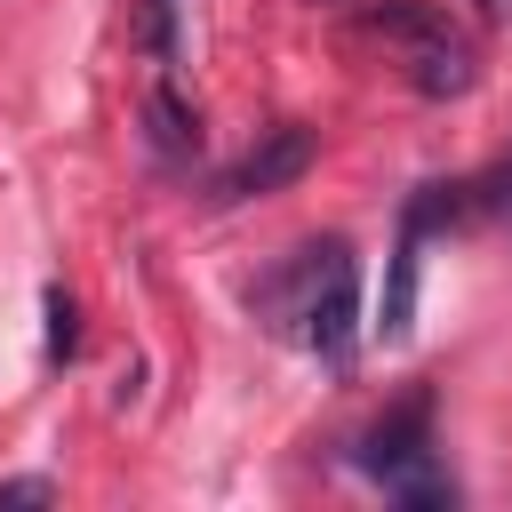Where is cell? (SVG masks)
Segmentation results:
<instances>
[{
  "label": "cell",
  "mask_w": 512,
  "mask_h": 512,
  "mask_svg": "<svg viewBox=\"0 0 512 512\" xmlns=\"http://www.w3.org/2000/svg\"><path fill=\"white\" fill-rule=\"evenodd\" d=\"M416 272H424V224L400 216V248H392V280H384V312H376L384 344H408V328H416Z\"/></svg>",
  "instance_id": "5"
},
{
  "label": "cell",
  "mask_w": 512,
  "mask_h": 512,
  "mask_svg": "<svg viewBox=\"0 0 512 512\" xmlns=\"http://www.w3.org/2000/svg\"><path fill=\"white\" fill-rule=\"evenodd\" d=\"M360 464H368V472H376L400 504H424V512H432V504H448V496H456V480L432 464V400H424V392H416V400H400L392 416H376V424H368Z\"/></svg>",
  "instance_id": "3"
},
{
  "label": "cell",
  "mask_w": 512,
  "mask_h": 512,
  "mask_svg": "<svg viewBox=\"0 0 512 512\" xmlns=\"http://www.w3.org/2000/svg\"><path fill=\"white\" fill-rule=\"evenodd\" d=\"M472 8H480V16H504V0H472Z\"/></svg>",
  "instance_id": "10"
},
{
  "label": "cell",
  "mask_w": 512,
  "mask_h": 512,
  "mask_svg": "<svg viewBox=\"0 0 512 512\" xmlns=\"http://www.w3.org/2000/svg\"><path fill=\"white\" fill-rule=\"evenodd\" d=\"M144 48L168 64L176 56V0H144Z\"/></svg>",
  "instance_id": "8"
},
{
  "label": "cell",
  "mask_w": 512,
  "mask_h": 512,
  "mask_svg": "<svg viewBox=\"0 0 512 512\" xmlns=\"http://www.w3.org/2000/svg\"><path fill=\"white\" fill-rule=\"evenodd\" d=\"M352 40L360 48H376L384 64H400V80L416 88V96H432V104H448V96H464L472 88V40L432 8V0H368L360 16H352Z\"/></svg>",
  "instance_id": "2"
},
{
  "label": "cell",
  "mask_w": 512,
  "mask_h": 512,
  "mask_svg": "<svg viewBox=\"0 0 512 512\" xmlns=\"http://www.w3.org/2000/svg\"><path fill=\"white\" fill-rule=\"evenodd\" d=\"M0 504H56V480H0Z\"/></svg>",
  "instance_id": "9"
},
{
  "label": "cell",
  "mask_w": 512,
  "mask_h": 512,
  "mask_svg": "<svg viewBox=\"0 0 512 512\" xmlns=\"http://www.w3.org/2000/svg\"><path fill=\"white\" fill-rule=\"evenodd\" d=\"M320 160V136L304 128V120H288V128H272V136H256L232 168H224V184H216V200H264V192H288L304 168Z\"/></svg>",
  "instance_id": "4"
},
{
  "label": "cell",
  "mask_w": 512,
  "mask_h": 512,
  "mask_svg": "<svg viewBox=\"0 0 512 512\" xmlns=\"http://www.w3.org/2000/svg\"><path fill=\"white\" fill-rule=\"evenodd\" d=\"M72 344H80V312L64 288H48V360H72Z\"/></svg>",
  "instance_id": "7"
},
{
  "label": "cell",
  "mask_w": 512,
  "mask_h": 512,
  "mask_svg": "<svg viewBox=\"0 0 512 512\" xmlns=\"http://www.w3.org/2000/svg\"><path fill=\"white\" fill-rule=\"evenodd\" d=\"M144 120H152V152L168 160V168H184V160H200V120H192V104L160 80L152 88V104H144Z\"/></svg>",
  "instance_id": "6"
},
{
  "label": "cell",
  "mask_w": 512,
  "mask_h": 512,
  "mask_svg": "<svg viewBox=\"0 0 512 512\" xmlns=\"http://www.w3.org/2000/svg\"><path fill=\"white\" fill-rule=\"evenodd\" d=\"M248 304H256L280 336L312 344L320 360H344L352 336H360V264H352L344 240H304L272 280L248 288Z\"/></svg>",
  "instance_id": "1"
}]
</instances>
